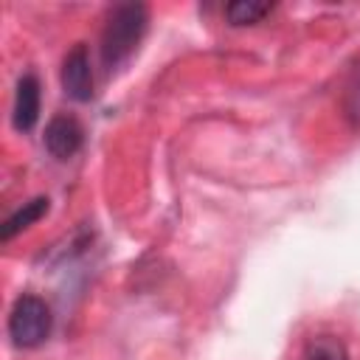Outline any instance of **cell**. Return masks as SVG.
Instances as JSON below:
<instances>
[{
	"instance_id": "obj_1",
	"label": "cell",
	"mask_w": 360,
	"mask_h": 360,
	"mask_svg": "<svg viewBox=\"0 0 360 360\" xmlns=\"http://www.w3.org/2000/svg\"><path fill=\"white\" fill-rule=\"evenodd\" d=\"M146 25H149V8L143 3H121L107 14L101 31V59L107 70L124 65L135 53V48L146 34Z\"/></svg>"
},
{
	"instance_id": "obj_2",
	"label": "cell",
	"mask_w": 360,
	"mask_h": 360,
	"mask_svg": "<svg viewBox=\"0 0 360 360\" xmlns=\"http://www.w3.org/2000/svg\"><path fill=\"white\" fill-rule=\"evenodd\" d=\"M8 338L17 349H37L51 338L53 329V312L45 298L34 292H22L14 298L8 309Z\"/></svg>"
},
{
	"instance_id": "obj_3",
	"label": "cell",
	"mask_w": 360,
	"mask_h": 360,
	"mask_svg": "<svg viewBox=\"0 0 360 360\" xmlns=\"http://www.w3.org/2000/svg\"><path fill=\"white\" fill-rule=\"evenodd\" d=\"M59 82H62V90L68 98H73V101H90L93 98V68H90L87 45L79 42L65 53Z\"/></svg>"
},
{
	"instance_id": "obj_4",
	"label": "cell",
	"mask_w": 360,
	"mask_h": 360,
	"mask_svg": "<svg viewBox=\"0 0 360 360\" xmlns=\"http://www.w3.org/2000/svg\"><path fill=\"white\" fill-rule=\"evenodd\" d=\"M82 141H84V129H82V124H79L73 115H68V112H59V115H53V118L45 124L42 143H45L48 155L56 158V160L73 158V155L82 149Z\"/></svg>"
},
{
	"instance_id": "obj_5",
	"label": "cell",
	"mask_w": 360,
	"mask_h": 360,
	"mask_svg": "<svg viewBox=\"0 0 360 360\" xmlns=\"http://www.w3.org/2000/svg\"><path fill=\"white\" fill-rule=\"evenodd\" d=\"M39 79L34 73H22L17 79L14 87V104H11V124L17 132H31L39 121V104H42V93H39Z\"/></svg>"
},
{
	"instance_id": "obj_6",
	"label": "cell",
	"mask_w": 360,
	"mask_h": 360,
	"mask_svg": "<svg viewBox=\"0 0 360 360\" xmlns=\"http://www.w3.org/2000/svg\"><path fill=\"white\" fill-rule=\"evenodd\" d=\"M298 360H352V354H349V346L340 335L321 329V332L307 338Z\"/></svg>"
},
{
	"instance_id": "obj_7",
	"label": "cell",
	"mask_w": 360,
	"mask_h": 360,
	"mask_svg": "<svg viewBox=\"0 0 360 360\" xmlns=\"http://www.w3.org/2000/svg\"><path fill=\"white\" fill-rule=\"evenodd\" d=\"M45 214H48V197H34V200L22 202V205H20L17 211H11V214L6 217V222L0 225V239H3V242L14 239L17 233H22V231L31 228L34 222H39Z\"/></svg>"
},
{
	"instance_id": "obj_8",
	"label": "cell",
	"mask_w": 360,
	"mask_h": 360,
	"mask_svg": "<svg viewBox=\"0 0 360 360\" xmlns=\"http://www.w3.org/2000/svg\"><path fill=\"white\" fill-rule=\"evenodd\" d=\"M270 3H253V0H233L225 6V20L231 25H253L264 14H270Z\"/></svg>"
},
{
	"instance_id": "obj_9",
	"label": "cell",
	"mask_w": 360,
	"mask_h": 360,
	"mask_svg": "<svg viewBox=\"0 0 360 360\" xmlns=\"http://www.w3.org/2000/svg\"><path fill=\"white\" fill-rule=\"evenodd\" d=\"M343 115L354 129H360V59L352 68L346 87H343Z\"/></svg>"
}]
</instances>
